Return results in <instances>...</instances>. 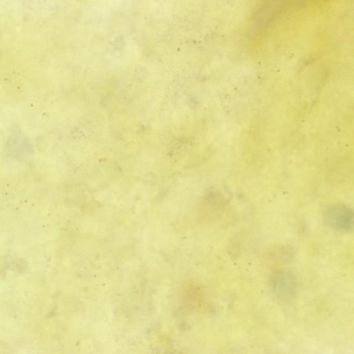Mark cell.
<instances>
[{
	"label": "cell",
	"mask_w": 354,
	"mask_h": 354,
	"mask_svg": "<svg viewBox=\"0 0 354 354\" xmlns=\"http://www.w3.org/2000/svg\"><path fill=\"white\" fill-rule=\"evenodd\" d=\"M270 286L272 292L281 299H289L297 289L294 275L289 271L279 270L272 274Z\"/></svg>",
	"instance_id": "1"
},
{
	"label": "cell",
	"mask_w": 354,
	"mask_h": 354,
	"mask_svg": "<svg viewBox=\"0 0 354 354\" xmlns=\"http://www.w3.org/2000/svg\"><path fill=\"white\" fill-rule=\"evenodd\" d=\"M324 217L327 224L337 230L349 231L353 227V213L346 207H331L326 211Z\"/></svg>",
	"instance_id": "2"
}]
</instances>
